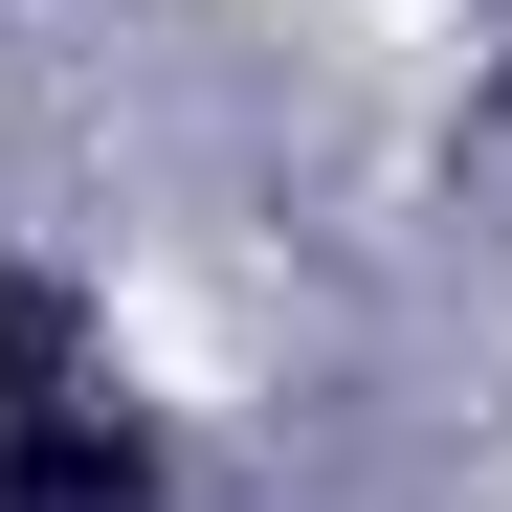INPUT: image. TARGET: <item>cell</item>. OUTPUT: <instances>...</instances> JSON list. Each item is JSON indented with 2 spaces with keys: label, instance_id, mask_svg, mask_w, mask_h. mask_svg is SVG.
<instances>
[{
  "label": "cell",
  "instance_id": "1",
  "mask_svg": "<svg viewBox=\"0 0 512 512\" xmlns=\"http://www.w3.org/2000/svg\"><path fill=\"white\" fill-rule=\"evenodd\" d=\"M0 512H156V423L23 312V379H0Z\"/></svg>",
  "mask_w": 512,
  "mask_h": 512
}]
</instances>
